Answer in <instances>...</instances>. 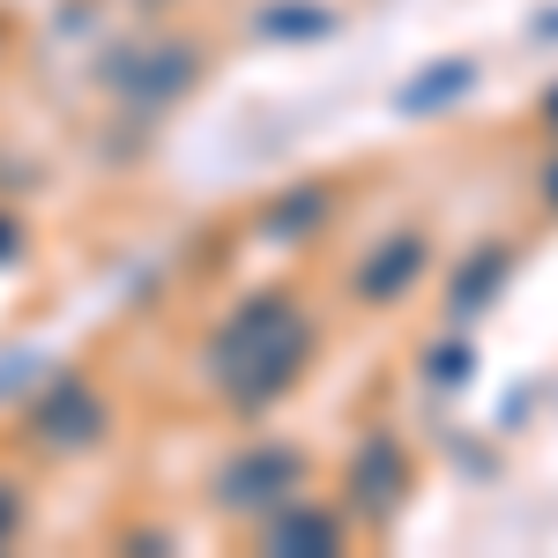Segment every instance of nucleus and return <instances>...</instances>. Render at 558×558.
<instances>
[{
  "instance_id": "1a4fd4ad",
  "label": "nucleus",
  "mask_w": 558,
  "mask_h": 558,
  "mask_svg": "<svg viewBox=\"0 0 558 558\" xmlns=\"http://www.w3.org/2000/svg\"><path fill=\"white\" fill-rule=\"evenodd\" d=\"M417 373H425V380L439 387V395H447V387H470V380H476V343L462 336V328H447L439 343H425Z\"/></svg>"
},
{
  "instance_id": "ddd939ff",
  "label": "nucleus",
  "mask_w": 558,
  "mask_h": 558,
  "mask_svg": "<svg viewBox=\"0 0 558 558\" xmlns=\"http://www.w3.org/2000/svg\"><path fill=\"white\" fill-rule=\"evenodd\" d=\"M536 38H558V8H544V23H536Z\"/></svg>"
},
{
  "instance_id": "6e6552de",
  "label": "nucleus",
  "mask_w": 558,
  "mask_h": 558,
  "mask_svg": "<svg viewBox=\"0 0 558 558\" xmlns=\"http://www.w3.org/2000/svg\"><path fill=\"white\" fill-rule=\"evenodd\" d=\"M336 209H343V186H336V179H305V186H291V194H276V209L260 216V231L283 239V246H299V239H313Z\"/></svg>"
},
{
  "instance_id": "0eeeda50",
  "label": "nucleus",
  "mask_w": 558,
  "mask_h": 558,
  "mask_svg": "<svg viewBox=\"0 0 558 558\" xmlns=\"http://www.w3.org/2000/svg\"><path fill=\"white\" fill-rule=\"evenodd\" d=\"M470 89H476V60L470 52H447V60H425L410 83H395V112H402V120H439V112H454Z\"/></svg>"
},
{
  "instance_id": "f257e3e1",
  "label": "nucleus",
  "mask_w": 558,
  "mask_h": 558,
  "mask_svg": "<svg viewBox=\"0 0 558 558\" xmlns=\"http://www.w3.org/2000/svg\"><path fill=\"white\" fill-rule=\"evenodd\" d=\"M313 357H320V320L305 313V299L291 283L254 291V299L223 320V336L209 350L216 387L231 395V410H276L313 373Z\"/></svg>"
},
{
  "instance_id": "423d86ee",
  "label": "nucleus",
  "mask_w": 558,
  "mask_h": 558,
  "mask_svg": "<svg viewBox=\"0 0 558 558\" xmlns=\"http://www.w3.org/2000/svg\"><path fill=\"white\" fill-rule=\"evenodd\" d=\"M350 514L336 499H283L276 514H260V551H283V558H336L350 551Z\"/></svg>"
},
{
  "instance_id": "20e7f679",
  "label": "nucleus",
  "mask_w": 558,
  "mask_h": 558,
  "mask_svg": "<svg viewBox=\"0 0 558 558\" xmlns=\"http://www.w3.org/2000/svg\"><path fill=\"white\" fill-rule=\"evenodd\" d=\"M432 231L425 223H395L387 239H373L365 254L350 260V305H365V313H395V305H410L425 291L432 276Z\"/></svg>"
},
{
  "instance_id": "7ed1b4c3",
  "label": "nucleus",
  "mask_w": 558,
  "mask_h": 558,
  "mask_svg": "<svg viewBox=\"0 0 558 558\" xmlns=\"http://www.w3.org/2000/svg\"><path fill=\"white\" fill-rule=\"evenodd\" d=\"M305 476H313V454L291 447V439H254V447H239L223 470H216V507L239 521H260L276 514L283 499H299Z\"/></svg>"
},
{
  "instance_id": "9b49d317",
  "label": "nucleus",
  "mask_w": 558,
  "mask_h": 558,
  "mask_svg": "<svg viewBox=\"0 0 558 558\" xmlns=\"http://www.w3.org/2000/svg\"><path fill=\"white\" fill-rule=\"evenodd\" d=\"M536 209H544V216L558 223V149L544 157V172H536Z\"/></svg>"
},
{
  "instance_id": "f03ea898",
  "label": "nucleus",
  "mask_w": 558,
  "mask_h": 558,
  "mask_svg": "<svg viewBox=\"0 0 558 558\" xmlns=\"http://www.w3.org/2000/svg\"><path fill=\"white\" fill-rule=\"evenodd\" d=\"M410 492H417V447L395 425H365L357 447H350V462H343V499H336L350 514V529L387 536L402 521V507H410Z\"/></svg>"
},
{
  "instance_id": "9d476101",
  "label": "nucleus",
  "mask_w": 558,
  "mask_h": 558,
  "mask_svg": "<svg viewBox=\"0 0 558 558\" xmlns=\"http://www.w3.org/2000/svg\"><path fill=\"white\" fill-rule=\"evenodd\" d=\"M260 31H268V38H336V31H343V15H336V8H320V0H283V8H268V15H260Z\"/></svg>"
},
{
  "instance_id": "39448f33",
  "label": "nucleus",
  "mask_w": 558,
  "mask_h": 558,
  "mask_svg": "<svg viewBox=\"0 0 558 558\" xmlns=\"http://www.w3.org/2000/svg\"><path fill=\"white\" fill-rule=\"evenodd\" d=\"M514 268H521V246H514V239H476L470 254H454V268H447L439 320H447V328H470V320H484L492 305L507 299Z\"/></svg>"
},
{
  "instance_id": "f8f14e48",
  "label": "nucleus",
  "mask_w": 558,
  "mask_h": 558,
  "mask_svg": "<svg viewBox=\"0 0 558 558\" xmlns=\"http://www.w3.org/2000/svg\"><path fill=\"white\" fill-rule=\"evenodd\" d=\"M536 120H544V134H551V142H558V83L544 89V105H536Z\"/></svg>"
}]
</instances>
